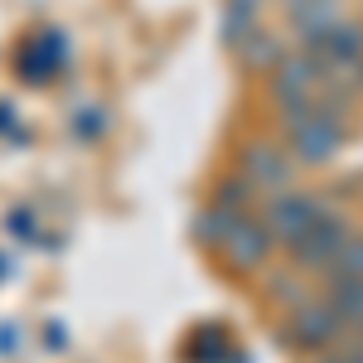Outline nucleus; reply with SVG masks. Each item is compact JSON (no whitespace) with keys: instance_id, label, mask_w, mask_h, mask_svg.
I'll return each instance as SVG.
<instances>
[{"instance_id":"9","label":"nucleus","mask_w":363,"mask_h":363,"mask_svg":"<svg viewBox=\"0 0 363 363\" xmlns=\"http://www.w3.org/2000/svg\"><path fill=\"white\" fill-rule=\"evenodd\" d=\"M63 58H68V44L58 34H34L25 49H20V73H25L29 83H49L58 68H63Z\"/></svg>"},{"instance_id":"11","label":"nucleus","mask_w":363,"mask_h":363,"mask_svg":"<svg viewBox=\"0 0 363 363\" xmlns=\"http://www.w3.org/2000/svg\"><path fill=\"white\" fill-rule=\"evenodd\" d=\"M325 301L335 306L344 330H363V277H330L325 281Z\"/></svg>"},{"instance_id":"10","label":"nucleus","mask_w":363,"mask_h":363,"mask_svg":"<svg viewBox=\"0 0 363 363\" xmlns=\"http://www.w3.org/2000/svg\"><path fill=\"white\" fill-rule=\"evenodd\" d=\"M320 58V68H339V63H359L363 58V25L359 20H335V29L310 49Z\"/></svg>"},{"instance_id":"2","label":"nucleus","mask_w":363,"mask_h":363,"mask_svg":"<svg viewBox=\"0 0 363 363\" xmlns=\"http://www.w3.org/2000/svg\"><path fill=\"white\" fill-rule=\"evenodd\" d=\"M349 233H354L349 218H344L339 208H325V213H320V218H315V223H310L306 233L286 247V252H291L286 262H291L296 272H306V277H325V272L335 267L339 247L349 242Z\"/></svg>"},{"instance_id":"15","label":"nucleus","mask_w":363,"mask_h":363,"mask_svg":"<svg viewBox=\"0 0 363 363\" xmlns=\"http://www.w3.org/2000/svg\"><path fill=\"white\" fill-rule=\"evenodd\" d=\"M233 223H238V213H233V208H223V203H208V208H199V213H194V242L213 252L218 242H223V233H228Z\"/></svg>"},{"instance_id":"5","label":"nucleus","mask_w":363,"mask_h":363,"mask_svg":"<svg viewBox=\"0 0 363 363\" xmlns=\"http://www.w3.org/2000/svg\"><path fill=\"white\" fill-rule=\"evenodd\" d=\"M339 335H344V320L335 315V306L325 296L301 301V306L286 315V325H281V344L296 349V354H325Z\"/></svg>"},{"instance_id":"16","label":"nucleus","mask_w":363,"mask_h":363,"mask_svg":"<svg viewBox=\"0 0 363 363\" xmlns=\"http://www.w3.org/2000/svg\"><path fill=\"white\" fill-rule=\"evenodd\" d=\"M213 203H223V208H233V213H252V203H257V189H252L247 179L233 169V174H223V179L213 184Z\"/></svg>"},{"instance_id":"12","label":"nucleus","mask_w":363,"mask_h":363,"mask_svg":"<svg viewBox=\"0 0 363 363\" xmlns=\"http://www.w3.org/2000/svg\"><path fill=\"white\" fill-rule=\"evenodd\" d=\"M257 10H262V0H223V25H218L223 49H233V54H238V44H242L252 29H257Z\"/></svg>"},{"instance_id":"8","label":"nucleus","mask_w":363,"mask_h":363,"mask_svg":"<svg viewBox=\"0 0 363 363\" xmlns=\"http://www.w3.org/2000/svg\"><path fill=\"white\" fill-rule=\"evenodd\" d=\"M286 15L296 20V34H301L306 49H315L335 29V20H344L339 15V0H286Z\"/></svg>"},{"instance_id":"14","label":"nucleus","mask_w":363,"mask_h":363,"mask_svg":"<svg viewBox=\"0 0 363 363\" xmlns=\"http://www.w3.org/2000/svg\"><path fill=\"white\" fill-rule=\"evenodd\" d=\"M267 296H272L277 306L296 310L301 301H310V281H306V272H296V267L286 262L281 272H272V277H267Z\"/></svg>"},{"instance_id":"17","label":"nucleus","mask_w":363,"mask_h":363,"mask_svg":"<svg viewBox=\"0 0 363 363\" xmlns=\"http://www.w3.org/2000/svg\"><path fill=\"white\" fill-rule=\"evenodd\" d=\"M330 277H363V233H349V242L339 247L335 267L325 272V281Z\"/></svg>"},{"instance_id":"13","label":"nucleus","mask_w":363,"mask_h":363,"mask_svg":"<svg viewBox=\"0 0 363 363\" xmlns=\"http://www.w3.org/2000/svg\"><path fill=\"white\" fill-rule=\"evenodd\" d=\"M281 54H286V49H281V39H277V34H267L262 25L238 44V58H242L247 68H262V73H272V68L281 63Z\"/></svg>"},{"instance_id":"18","label":"nucleus","mask_w":363,"mask_h":363,"mask_svg":"<svg viewBox=\"0 0 363 363\" xmlns=\"http://www.w3.org/2000/svg\"><path fill=\"white\" fill-rule=\"evenodd\" d=\"M310 363H344V359H320V354H315V359H310Z\"/></svg>"},{"instance_id":"7","label":"nucleus","mask_w":363,"mask_h":363,"mask_svg":"<svg viewBox=\"0 0 363 363\" xmlns=\"http://www.w3.org/2000/svg\"><path fill=\"white\" fill-rule=\"evenodd\" d=\"M238 174L247 179L257 194H277L296 179V160L286 155V145L272 136H252L238 145Z\"/></svg>"},{"instance_id":"1","label":"nucleus","mask_w":363,"mask_h":363,"mask_svg":"<svg viewBox=\"0 0 363 363\" xmlns=\"http://www.w3.org/2000/svg\"><path fill=\"white\" fill-rule=\"evenodd\" d=\"M344 140H349V121H344V107L335 112V97L330 102L315 97L306 107L281 112V145L296 165H310V169L330 165L344 150Z\"/></svg>"},{"instance_id":"6","label":"nucleus","mask_w":363,"mask_h":363,"mask_svg":"<svg viewBox=\"0 0 363 363\" xmlns=\"http://www.w3.org/2000/svg\"><path fill=\"white\" fill-rule=\"evenodd\" d=\"M320 87H325V68H320V58L310 54V49H301V54H281V63L267 73V92H272V102H277L281 112L315 102Z\"/></svg>"},{"instance_id":"4","label":"nucleus","mask_w":363,"mask_h":363,"mask_svg":"<svg viewBox=\"0 0 363 363\" xmlns=\"http://www.w3.org/2000/svg\"><path fill=\"white\" fill-rule=\"evenodd\" d=\"M213 252H218V262L233 277H257V272H267V262L277 252V238L267 233V223L257 213H238V223L223 233V242Z\"/></svg>"},{"instance_id":"3","label":"nucleus","mask_w":363,"mask_h":363,"mask_svg":"<svg viewBox=\"0 0 363 363\" xmlns=\"http://www.w3.org/2000/svg\"><path fill=\"white\" fill-rule=\"evenodd\" d=\"M330 203H325V194H315V189H296V184H286V189H277V194L262 203V223H267V233L277 238V247H291L301 233H306L320 213H325Z\"/></svg>"}]
</instances>
